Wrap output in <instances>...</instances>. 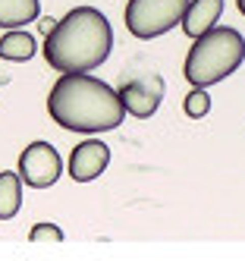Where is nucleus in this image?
I'll list each match as a JSON object with an SVG mask.
<instances>
[{
	"mask_svg": "<svg viewBox=\"0 0 245 261\" xmlns=\"http://www.w3.org/2000/svg\"><path fill=\"white\" fill-rule=\"evenodd\" d=\"M29 239L32 242H63V230L57 223H35Z\"/></svg>",
	"mask_w": 245,
	"mask_h": 261,
	"instance_id": "13",
	"label": "nucleus"
},
{
	"mask_svg": "<svg viewBox=\"0 0 245 261\" xmlns=\"http://www.w3.org/2000/svg\"><path fill=\"white\" fill-rule=\"evenodd\" d=\"M245 63V38L233 25H214L192 41L185 57V79L192 88L217 85Z\"/></svg>",
	"mask_w": 245,
	"mask_h": 261,
	"instance_id": "3",
	"label": "nucleus"
},
{
	"mask_svg": "<svg viewBox=\"0 0 245 261\" xmlns=\"http://www.w3.org/2000/svg\"><path fill=\"white\" fill-rule=\"evenodd\" d=\"M113 50V29L98 7H72L44 38V63L57 72H91Z\"/></svg>",
	"mask_w": 245,
	"mask_h": 261,
	"instance_id": "2",
	"label": "nucleus"
},
{
	"mask_svg": "<svg viewBox=\"0 0 245 261\" xmlns=\"http://www.w3.org/2000/svg\"><path fill=\"white\" fill-rule=\"evenodd\" d=\"M35 50H38V41L25 29H7V35L0 38V60L25 63V60L35 57Z\"/></svg>",
	"mask_w": 245,
	"mask_h": 261,
	"instance_id": "9",
	"label": "nucleus"
},
{
	"mask_svg": "<svg viewBox=\"0 0 245 261\" xmlns=\"http://www.w3.org/2000/svg\"><path fill=\"white\" fill-rule=\"evenodd\" d=\"M182 107H185V117H192V120L207 117V114H211V95H207V88H192L185 95Z\"/></svg>",
	"mask_w": 245,
	"mask_h": 261,
	"instance_id": "12",
	"label": "nucleus"
},
{
	"mask_svg": "<svg viewBox=\"0 0 245 261\" xmlns=\"http://www.w3.org/2000/svg\"><path fill=\"white\" fill-rule=\"evenodd\" d=\"M188 0H129L126 4V29L139 41H151L173 32L185 16Z\"/></svg>",
	"mask_w": 245,
	"mask_h": 261,
	"instance_id": "4",
	"label": "nucleus"
},
{
	"mask_svg": "<svg viewBox=\"0 0 245 261\" xmlns=\"http://www.w3.org/2000/svg\"><path fill=\"white\" fill-rule=\"evenodd\" d=\"M63 173V161L57 154V148L50 142H32L22 148V154H19V176L29 189H47L60 179Z\"/></svg>",
	"mask_w": 245,
	"mask_h": 261,
	"instance_id": "5",
	"label": "nucleus"
},
{
	"mask_svg": "<svg viewBox=\"0 0 245 261\" xmlns=\"http://www.w3.org/2000/svg\"><path fill=\"white\" fill-rule=\"evenodd\" d=\"M220 13H223V0H188L179 25L188 38H198V35H204L207 29H214L220 22Z\"/></svg>",
	"mask_w": 245,
	"mask_h": 261,
	"instance_id": "8",
	"label": "nucleus"
},
{
	"mask_svg": "<svg viewBox=\"0 0 245 261\" xmlns=\"http://www.w3.org/2000/svg\"><path fill=\"white\" fill-rule=\"evenodd\" d=\"M47 114L57 126L82 136L117 129L126 117L120 91L91 72H63L47 95Z\"/></svg>",
	"mask_w": 245,
	"mask_h": 261,
	"instance_id": "1",
	"label": "nucleus"
},
{
	"mask_svg": "<svg viewBox=\"0 0 245 261\" xmlns=\"http://www.w3.org/2000/svg\"><path fill=\"white\" fill-rule=\"evenodd\" d=\"M236 7H239V13L245 16V0H236Z\"/></svg>",
	"mask_w": 245,
	"mask_h": 261,
	"instance_id": "15",
	"label": "nucleus"
},
{
	"mask_svg": "<svg viewBox=\"0 0 245 261\" xmlns=\"http://www.w3.org/2000/svg\"><path fill=\"white\" fill-rule=\"evenodd\" d=\"M22 208V176L4 170L0 173V220H10Z\"/></svg>",
	"mask_w": 245,
	"mask_h": 261,
	"instance_id": "11",
	"label": "nucleus"
},
{
	"mask_svg": "<svg viewBox=\"0 0 245 261\" xmlns=\"http://www.w3.org/2000/svg\"><path fill=\"white\" fill-rule=\"evenodd\" d=\"M110 164V148L101 139H85L72 148L69 154V176L75 182H91L98 179Z\"/></svg>",
	"mask_w": 245,
	"mask_h": 261,
	"instance_id": "6",
	"label": "nucleus"
},
{
	"mask_svg": "<svg viewBox=\"0 0 245 261\" xmlns=\"http://www.w3.org/2000/svg\"><path fill=\"white\" fill-rule=\"evenodd\" d=\"M160 98H164V82L154 76V79H135V82H126L120 88V101L126 107L129 117H139V120H148L157 114L160 107Z\"/></svg>",
	"mask_w": 245,
	"mask_h": 261,
	"instance_id": "7",
	"label": "nucleus"
},
{
	"mask_svg": "<svg viewBox=\"0 0 245 261\" xmlns=\"http://www.w3.org/2000/svg\"><path fill=\"white\" fill-rule=\"evenodd\" d=\"M41 4L38 0H0V29H22L38 22Z\"/></svg>",
	"mask_w": 245,
	"mask_h": 261,
	"instance_id": "10",
	"label": "nucleus"
},
{
	"mask_svg": "<svg viewBox=\"0 0 245 261\" xmlns=\"http://www.w3.org/2000/svg\"><path fill=\"white\" fill-rule=\"evenodd\" d=\"M38 29H41V35L47 38V35L57 29V19H47V16H38Z\"/></svg>",
	"mask_w": 245,
	"mask_h": 261,
	"instance_id": "14",
	"label": "nucleus"
}]
</instances>
